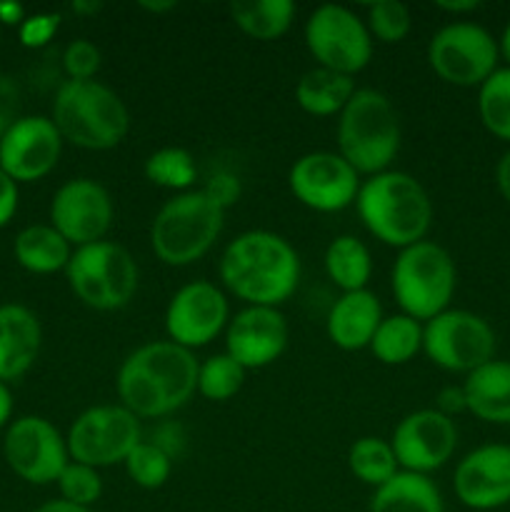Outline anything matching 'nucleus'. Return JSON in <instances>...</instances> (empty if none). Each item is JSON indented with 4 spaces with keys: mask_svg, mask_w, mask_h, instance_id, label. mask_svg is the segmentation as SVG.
I'll list each match as a JSON object with an SVG mask.
<instances>
[{
    "mask_svg": "<svg viewBox=\"0 0 510 512\" xmlns=\"http://www.w3.org/2000/svg\"><path fill=\"white\" fill-rule=\"evenodd\" d=\"M198 360L173 340H153L135 348L118 370L120 405L135 418H168L198 393Z\"/></svg>",
    "mask_w": 510,
    "mask_h": 512,
    "instance_id": "nucleus-1",
    "label": "nucleus"
},
{
    "mask_svg": "<svg viewBox=\"0 0 510 512\" xmlns=\"http://www.w3.org/2000/svg\"><path fill=\"white\" fill-rule=\"evenodd\" d=\"M220 280L245 305L278 308L298 290V250L278 233L245 230L220 255Z\"/></svg>",
    "mask_w": 510,
    "mask_h": 512,
    "instance_id": "nucleus-2",
    "label": "nucleus"
},
{
    "mask_svg": "<svg viewBox=\"0 0 510 512\" xmlns=\"http://www.w3.org/2000/svg\"><path fill=\"white\" fill-rule=\"evenodd\" d=\"M360 220L375 240L390 248H410L428 235L433 203L415 175L385 170L360 183L355 198Z\"/></svg>",
    "mask_w": 510,
    "mask_h": 512,
    "instance_id": "nucleus-3",
    "label": "nucleus"
},
{
    "mask_svg": "<svg viewBox=\"0 0 510 512\" xmlns=\"http://www.w3.org/2000/svg\"><path fill=\"white\" fill-rule=\"evenodd\" d=\"M60 138L85 150H110L128 135L123 98L100 80H63L55 90L53 118Z\"/></svg>",
    "mask_w": 510,
    "mask_h": 512,
    "instance_id": "nucleus-4",
    "label": "nucleus"
},
{
    "mask_svg": "<svg viewBox=\"0 0 510 512\" xmlns=\"http://www.w3.org/2000/svg\"><path fill=\"white\" fill-rule=\"evenodd\" d=\"M338 153L358 175L390 170L400 150V120L393 100L373 88H358L338 115Z\"/></svg>",
    "mask_w": 510,
    "mask_h": 512,
    "instance_id": "nucleus-5",
    "label": "nucleus"
},
{
    "mask_svg": "<svg viewBox=\"0 0 510 512\" xmlns=\"http://www.w3.org/2000/svg\"><path fill=\"white\" fill-rule=\"evenodd\" d=\"M225 210L203 190H188L170 198L150 225V245L160 263L185 268L203 258L218 240Z\"/></svg>",
    "mask_w": 510,
    "mask_h": 512,
    "instance_id": "nucleus-6",
    "label": "nucleus"
},
{
    "mask_svg": "<svg viewBox=\"0 0 510 512\" xmlns=\"http://www.w3.org/2000/svg\"><path fill=\"white\" fill-rule=\"evenodd\" d=\"M400 310L415 320H433L450 308L458 285L453 255L433 240H420L400 250L390 273Z\"/></svg>",
    "mask_w": 510,
    "mask_h": 512,
    "instance_id": "nucleus-7",
    "label": "nucleus"
},
{
    "mask_svg": "<svg viewBox=\"0 0 510 512\" xmlns=\"http://www.w3.org/2000/svg\"><path fill=\"white\" fill-rule=\"evenodd\" d=\"M70 290L93 310H120L138 293V265L123 245L113 240L75 248L65 268Z\"/></svg>",
    "mask_w": 510,
    "mask_h": 512,
    "instance_id": "nucleus-8",
    "label": "nucleus"
},
{
    "mask_svg": "<svg viewBox=\"0 0 510 512\" xmlns=\"http://www.w3.org/2000/svg\"><path fill=\"white\" fill-rule=\"evenodd\" d=\"M498 60V40L470 20L443 25L428 43L430 68L455 88H480L498 70Z\"/></svg>",
    "mask_w": 510,
    "mask_h": 512,
    "instance_id": "nucleus-9",
    "label": "nucleus"
},
{
    "mask_svg": "<svg viewBox=\"0 0 510 512\" xmlns=\"http://www.w3.org/2000/svg\"><path fill=\"white\" fill-rule=\"evenodd\" d=\"M305 45L320 68L358 75L373 58V35L363 18L345 5L325 3L305 23Z\"/></svg>",
    "mask_w": 510,
    "mask_h": 512,
    "instance_id": "nucleus-10",
    "label": "nucleus"
},
{
    "mask_svg": "<svg viewBox=\"0 0 510 512\" xmlns=\"http://www.w3.org/2000/svg\"><path fill=\"white\" fill-rule=\"evenodd\" d=\"M423 353L448 373H473L495 358V333L470 310L448 308L423 325Z\"/></svg>",
    "mask_w": 510,
    "mask_h": 512,
    "instance_id": "nucleus-11",
    "label": "nucleus"
},
{
    "mask_svg": "<svg viewBox=\"0 0 510 512\" xmlns=\"http://www.w3.org/2000/svg\"><path fill=\"white\" fill-rule=\"evenodd\" d=\"M140 440V418L125 405H93L73 420L65 443L70 460L100 470L125 463Z\"/></svg>",
    "mask_w": 510,
    "mask_h": 512,
    "instance_id": "nucleus-12",
    "label": "nucleus"
},
{
    "mask_svg": "<svg viewBox=\"0 0 510 512\" xmlns=\"http://www.w3.org/2000/svg\"><path fill=\"white\" fill-rule=\"evenodd\" d=\"M3 455L8 468L30 485L58 483L70 463L68 443L50 420L23 415L5 430Z\"/></svg>",
    "mask_w": 510,
    "mask_h": 512,
    "instance_id": "nucleus-13",
    "label": "nucleus"
},
{
    "mask_svg": "<svg viewBox=\"0 0 510 512\" xmlns=\"http://www.w3.org/2000/svg\"><path fill=\"white\" fill-rule=\"evenodd\" d=\"M290 193L315 213H340L358 198L360 175L340 153L315 150L300 155L288 173Z\"/></svg>",
    "mask_w": 510,
    "mask_h": 512,
    "instance_id": "nucleus-14",
    "label": "nucleus"
},
{
    "mask_svg": "<svg viewBox=\"0 0 510 512\" xmlns=\"http://www.w3.org/2000/svg\"><path fill=\"white\" fill-rule=\"evenodd\" d=\"M228 298L218 285L208 280H193L175 290L165 308V333L180 348H203L213 343L228 328Z\"/></svg>",
    "mask_w": 510,
    "mask_h": 512,
    "instance_id": "nucleus-15",
    "label": "nucleus"
},
{
    "mask_svg": "<svg viewBox=\"0 0 510 512\" xmlns=\"http://www.w3.org/2000/svg\"><path fill=\"white\" fill-rule=\"evenodd\" d=\"M113 198L90 178H73L55 190L50 200V225L73 248L105 240L113 225Z\"/></svg>",
    "mask_w": 510,
    "mask_h": 512,
    "instance_id": "nucleus-16",
    "label": "nucleus"
},
{
    "mask_svg": "<svg viewBox=\"0 0 510 512\" xmlns=\"http://www.w3.org/2000/svg\"><path fill=\"white\" fill-rule=\"evenodd\" d=\"M393 453L405 473L430 475L440 470L458 448L455 420L435 408L415 410L405 415L393 430Z\"/></svg>",
    "mask_w": 510,
    "mask_h": 512,
    "instance_id": "nucleus-17",
    "label": "nucleus"
},
{
    "mask_svg": "<svg viewBox=\"0 0 510 512\" xmlns=\"http://www.w3.org/2000/svg\"><path fill=\"white\" fill-rule=\"evenodd\" d=\"M65 140L45 115H20L0 138V170L15 183H35L53 173Z\"/></svg>",
    "mask_w": 510,
    "mask_h": 512,
    "instance_id": "nucleus-18",
    "label": "nucleus"
},
{
    "mask_svg": "<svg viewBox=\"0 0 510 512\" xmlns=\"http://www.w3.org/2000/svg\"><path fill=\"white\" fill-rule=\"evenodd\" d=\"M288 320L278 308L245 305L228 320L225 353L238 360L245 370L273 365L288 348Z\"/></svg>",
    "mask_w": 510,
    "mask_h": 512,
    "instance_id": "nucleus-19",
    "label": "nucleus"
},
{
    "mask_svg": "<svg viewBox=\"0 0 510 512\" xmlns=\"http://www.w3.org/2000/svg\"><path fill=\"white\" fill-rule=\"evenodd\" d=\"M453 490L470 510L505 508L510 503V445L490 443L470 450L455 468Z\"/></svg>",
    "mask_w": 510,
    "mask_h": 512,
    "instance_id": "nucleus-20",
    "label": "nucleus"
},
{
    "mask_svg": "<svg viewBox=\"0 0 510 512\" xmlns=\"http://www.w3.org/2000/svg\"><path fill=\"white\" fill-rule=\"evenodd\" d=\"M43 328L38 315L20 303L0 305V383L18 380L38 360Z\"/></svg>",
    "mask_w": 510,
    "mask_h": 512,
    "instance_id": "nucleus-21",
    "label": "nucleus"
},
{
    "mask_svg": "<svg viewBox=\"0 0 510 512\" xmlns=\"http://www.w3.org/2000/svg\"><path fill=\"white\" fill-rule=\"evenodd\" d=\"M383 318V305L378 295L370 290H355V293H343L330 305L325 330L335 348L355 353V350L370 348Z\"/></svg>",
    "mask_w": 510,
    "mask_h": 512,
    "instance_id": "nucleus-22",
    "label": "nucleus"
},
{
    "mask_svg": "<svg viewBox=\"0 0 510 512\" xmlns=\"http://www.w3.org/2000/svg\"><path fill=\"white\" fill-rule=\"evenodd\" d=\"M463 393L468 413L483 423L510 425V360H490L465 375Z\"/></svg>",
    "mask_w": 510,
    "mask_h": 512,
    "instance_id": "nucleus-23",
    "label": "nucleus"
},
{
    "mask_svg": "<svg viewBox=\"0 0 510 512\" xmlns=\"http://www.w3.org/2000/svg\"><path fill=\"white\" fill-rule=\"evenodd\" d=\"M368 512H445V503L428 475L400 470L393 480L373 490Z\"/></svg>",
    "mask_w": 510,
    "mask_h": 512,
    "instance_id": "nucleus-24",
    "label": "nucleus"
},
{
    "mask_svg": "<svg viewBox=\"0 0 510 512\" xmlns=\"http://www.w3.org/2000/svg\"><path fill=\"white\" fill-rule=\"evenodd\" d=\"M73 245L53 225H28L15 235L13 253L20 268L35 275H53L68 268Z\"/></svg>",
    "mask_w": 510,
    "mask_h": 512,
    "instance_id": "nucleus-25",
    "label": "nucleus"
},
{
    "mask_svg": "<svg viewBox=\"0 0 510 512\" xmlns=\"http://www.w3.org/2000/svg\"><path fill=\"white\" fill-rule=\"evenodd\" d=\"M355 80L350 75L335 73L328 68H313L298 80L295 85V103L300 110L315 118H330L340 115L348 100L355 93Z\"/></svg>",
    "mask_w": 510,
    "mask_h": 512,
    "instance_id": "nucleus-26",
    "label": "nucleus"
},
{
    "mask_svg": "<svg viewBox=\"0 0 510 512\" xmlns=\"http://www.w3.org/2000/svg\"><path fill=\"white\" fill-rule=\"evenodd\" d=\"M325 273L343 293L368 290V280L373 275L370 250L355 235H338L325 248Z\"/></svg>",
    "mask_w": 510,
    "mask_h": 512,
    "instance_id": "nucleus-27",
    "label": "nucleus"
},
{
    "mask_svg": "<svg viewBox=\"0 0 510 512\" xmlns=\"http://www.w3.org/2000/svg\"><path fill=\"white\" fill-rule=\"evenodd\" d=\"M230 18L248 38L278 40L295 18L293 0H238L230 3Z\"/></svg>",
    "mask_w": 510,
    "mask_h": 512,
    "instance_id": "nucleus-28",
    "label": "nucleus"
},
{
    "mask_svg": "<svg viewBox=\"0 0 510 512\" xmlns=\"http://www.w3.org/2000/svg\"><path fill=\"white\" fill-rule=\"evenodd\" d=\"M370 350L383 365L410 363L423 350V325L405 313L388 315L375 330Z\"/></svg>",
    "mask_w": 510,
    "mask_h": 512,
    "instance_id": "nucleus-29",
    "label": "nucleus"
},
{
    "mask_svg": "<svg viewBox=\"0 0 510 512\" xmlns=\"http://www.w3.org/2000/svg\"><path fill=\"white\" fill-rule=\"evenodd\" d=\"M348 468L360 483L370 485L373 490L385 485L388 480H393L400 473V465L395 460L390 440L373 438V435H365V438L355 440L350 445Z\"/></svg>",
    "mask_w": 510,
    "mask_h": 512,
    "instance_id": "nucleus-30",
    "label": "nucleus"
},
{
    "mask_svg": "<svg viewBox=\"0 0 510 512\" xmlns=\"http://www.w3.org/2000/svg\"><path fill=\"white\" fill-rule=\"evenodd\" d=\"M143 173L158 188L188 193V188L198 178V165H195V158L190 155V150L168 145V148H160L148 155Z\"/></svg>",
    "mask_w": 510,
    "mask_h": 512,
    "instance_id": "nucleus-31",
    "label": "nucleus"
},
{
    "mask_svg": "<svg viewBox=\"0 0 510 512\" xmlns=\"http://www.w3.org/2000/svg\"><path fill=\"white\" fill-rule=\"evenodd\" d=\"M478 115L490 135L510 143V68H498L480 85Z\"/></svg>",
    "mask_w": 510,
    "mask_h": 512,
    "instance_id": "nucleus-32",
    "label": "nucleus"
},
{
    "mask_svg": "<svg viewBox=\"0 0 510 512\" xmlns=\"http://www.w3.org/2000/svg\"><path fill=\"white\" fill-rule=\"evenodd\" d=\"M245 373L248 370L238 360L230 358L228 353L210 355L208 360L198 365V393L213 403H225L240 393Z\"/></svg>",
    "mask_w": 510,
    "mask_h": 512,
    "instance_id": "nucleus-33",
    "label": "nucleus"
},
{
    "mask_svg": "<svg viewBox=\"0 0 510 512\" xmlns=\"http://www.w3.org/2000/svg\"><path fill=\"white\" fill-rule=\"evenodd\" d=\"M125 470H128V478L133 480L138 488L143 490H158L168 483L170 473H173V458L165 455L158 445H153L150 440H140L130 455L125 458Z\"/></svg>",
    "mask_w": 510,
    "mask_h": 512,
    "instance_id": "nucleus-34",
    "label": "nucleus"
},
{
    "mask_svg": "<svg viewBox=\"0 0 510 512\" xmlns=\"http://www.w3.org/2000/svg\"><path fill=\"white\" fill-rule=\"evenodd\" d=\"M368 25L370 35L378 38L380 43H400L408 38L410 28H413V18H410L408 5L400 0H375L368 5Z\"/></svg>",
    "mask_w": 510,
    "mask_h": 512,
    "instance_id": "nucleus-35",
    "label": "nucleus"
},
{
    "mask_svg": "<svg viewBox=\"0 0 510 512\" xmlns=\"http://www.w3.org/2000/svg\"><path fill=\"white\" fill-rule=\"evenodd\" d=\"M55 485L60 490V498L80 505V508H93L100 495H103V478H100L98 470L90 468V465L75 463V460L65 465Z\"/></svg>",
    "mask_w": 510,
    "mask_h": 512,
    "instance_id": "nucleus-36",
    "label": "nucleus"
},
{
    "mask_svg": "<svg viewBox=\"0 0 510 512\" xmlns=\"http://www.w3.org/2000/svg\"><path fill=\"white\" fill-rule=\"evenodd\" d=\"M103 55L98 45L90 43L88 38L70 40L63 50V70L68 80H95Z\"/></svg>",
    "mask_w": 510,
    "mask_h": 512,
    "instance_id": "nucleus-37",
    "label": "nucleus"
},
{
    "mask_svg": "<svg viewBox=\"0 0 510 512\" xmlns=\"http://www.w3.org/2000/svg\"><path fill=\"white\" fill-rule=\"evenodd\" d=\"M58 28H60V15L58 13L28 15V18H25L23 23H20V28H18L20 43H23L25 48L40 50L55 38Z\"/></svg>",
    "mask_w": 510,
    "mask_h": 512,
    "instance_id": "nucleus-38",
    "label": "nucleus"
},
{
    "mask_svg": "<svg viewBox=\"0 0 510 512\" xmlns=\"http://www.w3.org/2000/svg\"><path fill=\"white\" fill-rule=\"evenodd\" d=\"M203 193L213 200L218 208L228 210L230 205L238 203L240 198V180L238 175L228 173V170H218V173L210 175L208 185L203 188Z\"/></svg>",
    "mask_w": 510,
    "mask_h": 512,
    "instance_id": "nucleus-39",
    "label": "nucleus"
},
{
    "mask_svg": "<svg viewBox=\"0 0 510 512\" xmlns=\"http://www.w3.org/2000/svg\"><path fill=\"white\" fill-rule=\"evenodd\" d=\"M20 88L10 75H0V138L20 118Z\"/></svg>",
    "mask_w": 510,
    "mask_h": 512,
    "instance_id": "nucleus-40",
    "label": "nucleus"
},
{
    "mask_svg": "<svg viewBox=\"0 0 510 512\" xmlns=\"http://www.w3.org/2000/svg\"><path fill=\"white\" fill-rule=\"evenodd\" d=\"M150 443L158 445L165 455H170V458L175 460L180 453H183L185 433L178 423H163L153 430V435H150Z\"/></svg>",
    "mask_w": 510,
    "mask_h": 512,
    "instance_id": "nucleus-41",
    "label": "nucleus"
},
{
    "mask_svg": "<svg viewBox=\"0 0 510 512\" xmlns=\"http://www.w3.org/2000/svg\"><path fill=\"white\" fill-rule=\"evenodd\" d=\"M18 200V183L8 173L0 170V228H5L15 218V213H18Z\"/></svg>",
    "mask_w": 510,
    "mask_h": 512,
    "instance_id": "nucleus-42",
    "label": "nucleus"
},
{
    "mask_svg": "<svg viewBox=\"0 0 510 512\" xmlns=\"http://www.w3.org/2000/svg\"><path fill=\"white\" fill-rule=\"evenodd\" d=\"M435 400H438V403H435V410L443 415H448V418H453V415L468 410V405H465L463 385H448V388L440 390L438 398Z\"/></svg>",
    "mask_w": 510,
    "mask_h": 512,
    "instance_id": "nucleus-43",
    "label": "nucleus"
},
{
    "mask_svg": "<svg viewBox=\"0 0 510 512\" xmlns=\"http://www.w3.org/2000/svg\"><path fill=\"white\" fill-rule=\"evenodd\" d=\"M495 185H498L505 203L510 205V150L508 153H503V158H500L498 165H495Z\"/></svg>",
    "mask_w": 510,
    "mask_h": 512,
    "instance_id": "nucleus-44",
    "label": "nucleus"
},
{
    "mask_svg": "<svg viewBox=\"0 0 510 512\" xmlns=\"http://www.w3.org/2000/svg\"><path fill=\"white\" fill-rule=\"evenodd\" d=\"M435 8L458 18V15L475 13V10L480 8V3L478 0H438V3H435Z\"/></svg>",
    "mask_w": 510,
    "mask_h": 512,
    "instance_id": "nucleus-45",
    "label": "nucleus"
},
{
    "mask_svg": "<svg viewBox=\"0 0 510 512\" xmlns=\"http://www.w3.org/2000/svg\"><path fill=\"white\" fill-rule=\"evenodd\" d=\"M28 18L25 8L20 3H0V23L5 25H18Z\"/></svg>",
    "mask_w": 510,
    "mask_h": 512,
    "instance_id": "nucleus-46",
    "label": "nucleus"
},
{
    "mask_svg": "<svg viewBox=\"0 0 510 512\" xmlns=\"http://www.w3.org/2000/svg\"><path fill=\"white\" fill-rule=\"evenodd\" d=\"M33 512H93V508H80V505L68 503V500H48V503L38 505Z\"/></svg>",
    "mask_w": 510,
    "mask_h": 512,
    "instance_id": "nucleus-47",
    "label": "nucleus"
},
{
    "mask_svg": "<svg viewBox=\"0 0 510 512\" xmlns=\"http://www.w3.org/2000/svg\"><path fill=\"white\" fill-rule=\"evenodd\" d=\"M10 415H13V393L8 383H0V428L10 425Z\"/></svg>",
    "mask_w": 510,
    "mask_h": 512,
    "instance_id": "nucleus-48",
    "label": "nucleus"
},
{
    "mask_svg": "<svg viewBox=\"0 0 510 512\" xmlns=\"http://www.w3.org/2000/svg\"><path fill=\"white\" fill-rule=\"evenodd\" d=\"M498 50H500V58L505 60V68H510V20L503 28V35H500Z\"/></svg>",
    "mask_w": 510,
    "mask_h": 512,
    "instance_id": "nucleus-49",
    "label": "nucleus"
},
{
    "mask_svg": "<svg viewBox=\"0 0 510 512\" xmlns=\"http://www.w3.org/2000/svg\"><path fill=\"white\" fill-rule=\"evenodd\" d=\"M140 8L148 10V13L160 15V13H168V10H173L175 3L173 0H165V3H148V0H143V3H140Z\"/></svg>",
    "mask_w": 510,
    "mask_h": 512,
    "instance_id": "nucleus-50",
    "label": "nucleus"
},
{
    "mask_svg": "<svg viewBox=\"0 0 510 512\" xmlns=\"http://www.w3.org/2000/svg\"><path fill=\"white\" fill-rule=\"evenodd\" d=\"M75 13H98L100 3H73Z\"/></svg>",
    "mask_w": 510,
    "mask_h": 512,
    "instance_id": "nucleus-51",
    "label": "nucleus"
}]
</instances>
